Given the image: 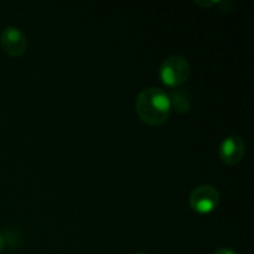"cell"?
<instances>
[{
	"label": "cell",
	"instance_id": "cell-1",
	"mask_svg": "<svg viewBox=\"0 0 254 254\" xmlns=\"http://www.w3.org/2000/svg\"><path fill=\"white\" fill-rule=\"evenodd\" d=\"M135 112L143 123L159 127L165 123L170 116L169 94L158 87H148L136 96Z\"/></svg>",
	"mask_w": 254,
	"mask_h": 254
},
{
	"label": "cell",
	"instance_id": "cell-2",
	"mask_svg": "<svg viewBox=\"0 0 254 254\" xmlns=\"http://www.w3.org/2000/svg\"><path fill=\"white\" fill-rule=\"evenodd\" d=\"M160 79L170 88H179L183 86L191 73V66L188 59L180 55H173L164 60L160 66Z\"/></svg>",
	"mask_w": 254,
	"mask_h": 254
},
{
	"label": "cell",
	"instance_id": "cell-3",
	"mask_svg": "<svg viewBox=\"0 0 254 254\" xmlns=\"http://www.w3.org/2000/svg\"><path fill=\"white\" fill-rule=\"evenodd\" d=\"M220 192L212 185H201L193 189L189 202L191 208L197 213L207 215L213 212L220 205Z\"/></svg>",
	"mask_w": 254,
	"mask_h": 254
},
{
	"label": "cell",
	"instance_id": "cell-4",
	"mask_svg": "<svg viewBox=\"0 0 254 254\" xmlns=\"http://www.w3.org/2000/svg\"><path fill=\"white\" fill-rule=\"evenodd\" d=\"M0 44H1L2 50L9 56L20 57L25 54L27 49L26 35L19 27L7 26L2 30Z\"/></svg>",
	"mask_w": 254,
	"mask_h": 254
},
{
	"label": "cell",
	"instance_id": "cell-5",
	"mask_svg": "<svg viewBox=\"0 0 254 254\" xmlns=\"http://www.w3.org/2000/svg\"><path fill=\"white\" fill-rule=\"evenodd\" d=\"M246 155V143L237 135L225 138L218 148V156L226 165H237Z\"/></svg>",
	"mask_w": 254,
	"mask_h": 254
},
{
	"label": "cell",
	"instance_id": "cell-6",
	"mask_svg": "<svg viewBox=\"0 0 254 254\" xmlns=\"http://www.w3.org/2000/svg\"><path fill=\"white\" fill-rule=\"evenodd\" d=\"M169 94L171 111H175L178 114H185L191 108V97L189 91L185 88H174Z\"/></svg>",
	"mask_w": 254,
	"mask_h": 254
},
{
	"label": "cell",
	"instance_id": "cell-7",
	"mask_svg": "<svg viewBox=\"0 0 254 254\" xmlns=\"http://www.w3.org/2000/svg\"><path fill=\"white\" fill-rule=\"evenodd\" d=\"M216 6H218V10L222 12H230L232 9V2L231 1H217L216 2Z\"/></svg>",
	"mask_w": 254,
	"mask_h": 254
},
{
	"label": "cell",
	"instance_id": "cell-8",
	"mask_svg": "<svg viewBox=\"0 0 254 254\" xmlns=\"http://www.w3.org/2000/svg\"><path fill=\"white\" fill-rule=\"evenodd\" d=\"M216 2L217 1H203V0H197V1H195V4L197 5V6H201V7H205V9H210V7L212 6H216Z\"/></svg>",
	"mask_w": 254,
	"mask_h": 254
},
{
	"label": "cell",
	"instance_id": "cell-9",
	"mask_svg": "<svg viewBox=\"0 0 254 254\" xmlns=\"http://www.w3.org/2000/svg\"><path fill=\"white\" fill-rule=\"evenodd\" d=\"M213 254H236V253L233 252L232 250H230V248L222 247V248H218V250H216Z\"/></svg>",
	"mask_w": 254,
	"mask_h": 254
},
{
	"label": "cell",
	"instance_id": "cell-10",
	"mask_svg": "<svg viewBox=\"0 0 254 254\" xmlns=\"http://www.w3.org/2000/svg\"><path fill=\"white\" fill-rule=\"evenodd\" d=\"M4 247H5V236L0 232V253L2 252Z\"/></svg>",
	"mask_w": 254,
	"mask_h": 254
},
{
	"label": "cell",
	"instance_id": "cell-11",
	"mask_svg": "<svg viewBox=\"0 0 254 254\" xmlns=\"http://www.w3.org/2000/svg\"><path fill=\"white\" fill-rule=\"evenodd\" d=\"M134 254H148V253H145V252H136V253H134Z\"/></svg>",
	"mask_w": 254,
	"mask_h": 254
}]
</instances>
